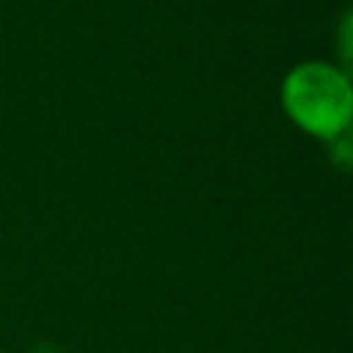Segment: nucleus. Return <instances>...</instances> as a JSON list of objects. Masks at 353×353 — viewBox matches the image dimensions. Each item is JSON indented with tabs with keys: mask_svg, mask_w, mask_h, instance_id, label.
I'll list each match as a JSON object with an SVG mask.
<instances>
[{
	"mask_svg": "<svg viewBox=\"0 0 353 353\" xmlns=\"http://www.w3.org/2000/svg\"><path fill=\"white\" fill-rule=\"evenodd\" d=\"M281 105L303 132L334 141L350 124L353 91L347 74L336 66L323 61H306L284 77Z\"/></svg>",
	"mask_w": 353,
	"mask_h": 353,
	"instance_id": "obj_1",
	"label": "nucleus"
},
{
	"mask_svg": "<svg viewBox=\"0 0 353 353\" xmlns=\"http://www.w3.org/2000/svg\"><path fill=\"white\" fill-rule=\"evenodd\" d=\"M33 353H58V350H55L52 345H44V342H41V345H39V347H36Z\"/></svg>",
	"mask_w": 353,
	"mask_h": 353,
	"instance_id": "obj_2",
	"label": "nucleus"
}]
</instances>
